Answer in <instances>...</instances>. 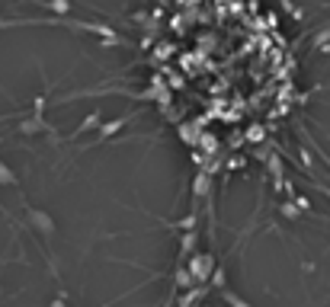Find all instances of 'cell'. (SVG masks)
Listing matches in <instances>:
<instances>
[{
  "instance_id": "obj_1",
  "label": "cell",
  "mask_w": 330,
  "mask_h": 307,
  "mask_svg": "<svg viewBox=\"0 0 330 307\" xmlns=\"http://www.w3.org/2000/svg\"><path fill=\"white\" fill-rule=\"evenodd\" d=\"M228 301H231V304H234V307H247V304H244V301H240V298H234V295H228Z\"/></svg>"
}]
</instances>
